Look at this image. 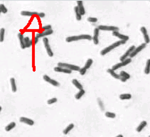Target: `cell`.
Segmentation results:
<instances>
[{"instance_id":"obj_1","label":"cell","mask_w":150,"mask_h":137,"mask_svg":"<svg viewBox=\"0 0 150 137\" xmlns=\"http://www.w3.org/2000/svg\"><path fill=\"white\" fill-rule=\"evenodd\" d=\"M88 40L91 41L92 40V37L88 35V34H81V35H78V36H68L66 38V41L68 43H70V42H73V41H80V40Z\"/></svg>"},{"instance_id":"obj_2","label":"cell","mask_w":150,"mask_h":137,"mask_svg":"<svg viewBox=\"0 0 150 137\" xmlns=\"http://www.w3.org/2000/svg\"><path fill=\"white\" fill-rule=\"evenodd\" d=\"M125 43H126V41H116V42L113 43L112 45H110V46L106 47L103 50H102L101 52H100V55H101V56H105L106 54H107L108 53H110V51H113V49L117 48L118 46H120V45H122V44H125Z\"/></svg>"},{"instance_id":"obj_3","label":"cell","mask_w":150,"mask_h":137,"mask_svg":"<svg viewBox=\"0 0 150 137\" xmlns=\"http://www.w3.org/2000/svg\"><path fill=\"white\" fill-rule=\"evenodd\" d=\"M58 66L59 67H62L66 69H69L70 70H75V71H79L81 70V68L78 65H71L69 63H58Z\"/></svg>"},{"instance_id":"obj_4","label":"cell","mask_w":150,"mask_h":137,"mask_svg":"<svg viewBox=\"0 0 150 137\" xmlns=\"http://www.w3.org/2000/svg\"><path fill=\"white\" fill-rule=\"evenodd\" d=\"M131 62H132V59L130 58H127V60H124V61H120V63H118L115 64V65H113L112 69L115 71V70H117V69H120L121 68H122V67H124V66H126V65H128V64H129Z\"/></svg>"},{"instance_id":"obj_5","label":"cell","mask_w":150,"mask_h":137,"mask_svg":"<svg viewBox=\"0 0 150 137\" xmlns=\"http://www.w3.org/2000/svg\"><path fill=\"white\" fill-rule=\"evenodd\" d=\"M135 48H136V47H135V46H130L129 48H128V50L121 57H120V61H124V60H127V58H129L128 57H130V56H131V54H132V53L134 51V50H135Z\"/></svg>"},{"instance_id":"obj_6","label":"cell","mask_w":150,"mask_h":137,"mask_svg":"<svg viewBox=\"0 0 150 137\" xmlns=\"http://www.w3.org/2000/svg\"><path fill=\"white\" fill-rule=\"evenodd\" d=\"M101 31H118L119 28L114 26H105V25H100L98 27Z\"/></svg>"},{"instance_id":"obj_7","label":"cell","mask_w":150,"mask_h":137,"mask_svg":"<svg viewBox=\"0 0 150 137\" xmlns=\"http://www.w3.org/2000/svg\"><path fill=\"white\" fill-rule=\"evenodd\" d=\"M43 42H44V44L45 46L46 49V51H47V53L48 55L50 56V57H53V53L52 50L50 47V45H49V42H48V39L45 37L43 38Z\"/></svg>"},{"instance_id":"obj_8","label":"cell","mask_w":150,"mask_h":137,"mask_svg":"<svg viewBox=\"0 0 150 137\" xmlns=\"http://www.w3.org/2000/svg\"><path fill=\"white\" fill-rule=\"evenodd\" d=\"M146 46H147V43H142L140 46H137L135 50H134V51L132 53V54H131V56H130V58H134L139 52H141L143 49H144V48H146Z\"/></svg>"},{"instance_id":"obj_9","label":"cell","mask_w":150,"mask_h":137,"mask_svg":"<svg viewBox=\"0 0 150 137\" xmlns=\"http://www.w3.org/2000/svg\"><path fill=\"white\" fill-rule=\"evenodd\" d=\"M141 32L142 33L143 37H144V43H149L150 42V38L149 34H148V32H147V30L146 29V27L144 26H142L141 27Z\"/></svg>"},{"instance_id":"obj_10","label":"cell","mask_w":150,"mask_h":137,"mask_svg":"<svg viewBox=\"0 0 150 137\" xmlns=\"http://www.w3.org/2000/svg\"><path fill=\"white\" fill-rule=\"evenodd\" d=\"M44 80H45L46 82H49L50 84H51L53 86L58 87L60 85V83H59L58 81H56V80H55L53 79H51V78L48 75H44Z\"/></svg>"},{"instance_id":"obj_11","label":"cell","mask_w":150,"mask_h":137,"mask_svg":"<svg viewBox=\"0 0 150 137\" xmlns=\"http://www.w3.org/2000/svg\"><path fill=\"white\" fill-rule=\"evenodd\" d=\"M113 35L118 38H120L121 41H127L129 40V36L127 35H124V34H120L119 31H114L113 32Z\"/></svg>"},{"instance_id":"obj_12","label":"cell","mask_w":150,"mask_h":137,"mask_svg":"<svg viewBox=\"0 0 150 137\" xmlns=\"http://www.w3.org/2000/svg\"><path fill=\"white\" fill-rule=\"evenodd\" d=\"M53 33V31L52 29L51 30H49V31H44L42 32H40V33H37L36 34V36L38 37V38H45L46 36H49V35H51Z\"/></svg>"},{"instance_id":"obj_13","label":"cell","mask_w":150,"mask_h":137,"mask_svg":"<svg viewBox=\"0 0 150 137\" xmlns=\"http://www.w3.org/2000/svg\"><path fill=\"white\" fill-rule=\"evenodd\" d=\"M99 33H100V29L98 28H95L94 29V36L92 37V41L94 44L95 45H98L99 43Z\"/></svg>"},{"instance_id":"obj_14","label":"cell","mask_w":150,"mask_h":137,"mask_svg":"<svg viewBox=\"0 0 150 137\" xmlns=\"http://www.w3.org/2000/svg\"><path fill=\"white\" fill-rule=\"evenodd\" d=\"M54 71L58 72H63V73H66V74H70L72 72V70H70L69 69L64 68H62V67H59V66L55 67L54 68Z\"/></svg>"},{"instance_id":"obj_15","label":"cell","mask_w":150,"mask_h":137,"mask_svg":"<svg viewBox=\"0 0 150 137\" xmlns=\"http://www.w3.org/2000/svg\"><path fill=\"white\" fill-rule=\"evenodd\" d=\"M18 38H19V42H20V46L22 49H25L26 47V44H25V37L23 36L21 32H19L18 34Z\"/></svg>"},{"instance_id":"obj_16","label":"cell","mask_w":150,"mask_h":137,"mask_svg":"<svg viewBox=\"0 0 150 137\" xmlns=\"http://www.w3.org/2000/svg\"><path fill=\"white\" fill-rule=\"evenodd\" d=\"M20 122L22 123H24L26 124H28L29 126H33L34 124V120L31 119L29 118H27V117H24V116H22V117L20 118Z\"/></svg>"},{"instance_id":"obj_17","label":"cell","mask_w":150,"mask_h":137,"mask_svg":"<svg viewBox=\"0 0 150 137\" xmlns=\"http://www.w3.org/2000/svg\"><path fill=\"white\" fill-rule=\"evenodd\" d=\"M77 4H78V7L79 9V11H80L81 15L83 16V15L85 14V8H84V6H83V1H81V0L78 1Z\"/></svg>"},{"instance_id":"obj_18","label":"cell","mask_w":150,"mask_h":137,"mask_svg":"<svg viewBox=\"0 0 150 137\" xmlns=\"http://www.w3.org/2000/svg\"><path fill=\"white\" fill-rule=\"evenodd\" d=\"M107 72L110 73V75H111V76H113V78H115V79L120 80V78H121L120 75H118L117 73H116L115 71L114 70H113L112 68H109V69L107 70Z\"/></svg>"},{"instance_id":"obj_19","label":"cell","mask_w":150,"mask_h":137,"mask_svg":"<svg viewBox=\"0 0 150 137\" xmlns=\"http://www.w3.org/2000/svg\"><path fill=\"white\" fill-rule=\"evenodd\" d=\"M147 125V122L146 121H142V122L139 124V126L137 127L136 131H137V132H141V131L146 127Z\"/></svg>"},{"instance_id":"obj_20","label":"cell","mask_w":150,"mask_h":137,"mask_svg":"<svg viewBox=\"0 0 150 137\" xmlns=\"http://www.w3.org/2000/svg\"><path fill=\"white\" fill-rule=\"evenodd\" d=\"M21 14L22 16H33L34 15L38 14V13L37 12H34V11H22L21 12Z\"/></svg>"},{"instance_id":"obj_21","label":"cell","mask_w":150,"mask_h":137,"mask_svg":"<svg viewBox=\"0 0 150 137\" xmlns=\"http://www.w3.org/2000/svg\"><path fill=\"white\" fill-rule=\"evenodd\" d=\"M74 11H75V18L78 21H81V19H82V15L81 14L80 11H79V9L78 7V6H76L74 8Z\"/></svg>"},{"instance_id":"obj_22","label":"cell","mask_w":150,"mask_h":137,"mask_svg":"<svg viewBox=\"0 0 150 137\" xmlns=\"http://www.w3.org/2000/svg\"><path fill=\"white\" fill-rule=\"evenodd\" d=\"M24 40H25V44H26V48H30L31 46H32V45L34 43V41L32 40H31L30 38H29V37L26 36Z\"/></svg>"},{"instance_id":"obj_23","label":"cell","mask_w":150,"mask_h":137,"mask_svg":"<svg viewBox=\"0 0 150 137\" xmlns=\"http://www.w3.org/2000/svg\"><path fill=\"white\" fill-rule=\"evenodd\" d=\"M132 98V94L129 93H125L120 95V99L122 100H130Z\"/></svg>"},{"instance_id":"obj_24","label":"cell","mask_w":150,"mask_h":137,"mask_svg":"<svg viewBox=\"0 0 150 137\" xmlns=\"http://www.w3.org/2000/svg\"><path fill=\"white\" fill-rule=\"evenodd\" d=\"M10 82H11V85H12V92H16V90H17V88H16L15 79H14V78H12L10 79Z\"/></svg>"},{"instance_id":"obj_25","label":"cell","mask_w":150,"mask_h":137,"mask_svg":"<svg viewBox=\"0 0 150 137\" xmlns=\"http://www.w3.org/2000/svg\"><path fill=\"white\" fill-rule=\"evenodd\" d=\"M74 128V124H70L67 127L63 130V134L66 135L70 131H71V130Z\"/></svg>"},{"instance_id":"obj_26","label":"cell","mask_w":150,"mask_h":137,"mask_svg":"<svg viewBox=\"0 0 150 137\" xmlns=\"http://www.w3.org/2000/svg\"><path fill=\"white\" fill-rule=\"evenodd\" d=\"M72 82H73V84L75 85L79 90H83V85L79 82V81L78 80H77L76 79H73V80H72Z\"/></svg>"},{"instance_id":"obj_27","label":"cell","mask_w":150,"mask_h":137,"mask_svg":"<svg viewBox=\"0 0 150 137\" xmlns=\"http://www.w3.org/2000/svg\"><path fill=\"white\" fill-rule=\"evenodd\" d=\"M144 72L146 75H149L150 73V59H148L147 60V63L144 69Z\"/></svg>"},{"instance_id":"obj_28","label":"cell","mask_w":150,"mask_h":137,"mask_svg":"<svg viewBox=\"0 0 150 137\" xmlns=\"http://www.w3.org/2000/svg\"><path fill=\"white\" fill-rule=\"evenodd\" d=\"M85 91L84 90H79V92L77 93V94H75V97L76 100H80L82 97H83V95L85 94Z\"/></svg>"},{"instance_id":"obj_29","label":"cell","mask_w":150,"mask_h":137,"mask_svg":"<svg viewBox=\"0 0 150 137\" xmlns=\"http://www.w3.org/2000/svg\"><path fill=\"white\" fill-rule=\"evenodd\" d=\"M16 126V123L15 122H11L10 124H9L7 126L5 127V130L6 131H10L11 130H12Z\"/></svg>"},{"instance_id":"obj_30","label":"cell","mask_w":150,"mask_h":137,"mask_svg":"<svg viewBox=\"0 0 150 137\" xmlns=\"http://www.w3.org/2000/svg\"><path fill=\"white\" fill-rule=\"evenodd\" d=\"M120 75L121 78H125L126 80H128L130 78V75L127 72H125V71H121L120 73Z\"/></svg>"},{"instance_id":"obj_31","label":"cell","mask_w":150,"mask_h":137,"mask_svg":"<svg viewBox=\"0 0 150 137\" xmlns=\"http://www.w3.org/2000/svg\"><path fill=\"white\" fill-rule=\"evenodd\" d=\"M92 63H93V60H92V59H88L87 61H86V63H85V68H86L87 70L88 69H89L90 67H91V65H92Z\"/></svg>"},{"instance_id":"obj_32","label":"cell","mask_w":150,"mask_h":137,"mask_svg":"<svg viewBox=\"0 0 150 137\" xmlns=\"http://www.w3.org/2000/svg\"><path fill=\"white\" fill-rule=\"evenodd\" d=\"M4 34H5V29L1 28L0 29V41L3 42L4 40Z\"/></svg>"},{"instance_id":"obj_33","label":"cell","mask_w":150,"mask_h":137,"mask_svg":"<svg viewBox=\"0 0 150 137\" xmlns=\"http://www.w3.org/2000/svg\"><path fill=\"white\" fill-rule=\"evenodd\" d=\"M105 116H107V118H110V119H115L116 117V114L114 112H105Z\"/></svg>"},{"instance_id":"obj_34","label":"cell","mask_w":150,"mask_h":137,"mask_svg":"<svg viewBox=\"0 0 150 137\" xmlns=\"http://www.w3.org/2000/svg\"><path fill=\"white\" fill-rule=\"evenodd\" d=\"M0 11H1V13H3V14H7V13L8 9L3 4H0Z\"/></svg>"},{"instance_id":"obj_35","label":"cell","mask_w":150,"mask_h":137,"mask_svg":"<svg viewBox=\"0 0 150 137\" xmlns=\"http://www.w3.org/2000/svg\"><path fill=\"white\" fill-rule=\"evenodd\" d=\"M57 101H58V100H57V98H56V97H53V98H51V99L48 100V102H47V103H48V104H52L56 103V102Z\"/></svg>"},{"instance_id":"obj_36","label":"cell","mask_w":150,"mask_h":137,"mask_svg":"<svg viewBox=\"0 0 150 137\" xmlns=\"http://www.w3.org/2000/svg\"><path fill=\"white\" fill-rule=\"evenodd\" d=\"M88 21L90 22V23H96L98 22V19L95 18V17H88Z\"/></svg>"},{"instance_id":"obj_37","label":"cell","mask_w":150,"mask_h":137,"mask_svg":"<svg viewBox=\"0 0 150 137\" xmlns=\"http://www.w3.org/2000/svg\"><path fill=\"white\" fill-rule=\"evenodd\" d=\"M42 29L44 31H49V30L52 29V26H51V25H46L42 27Z\"/></svg>"},{"instance_id":"obj_38","label":"cell","mask_w":150,"mask_h":137,"mask_svg":"<svg viewBox=\"0 0 150 137\" xmlns=\"http://www.w3.org/2000/svg\"><path fill=\"white\" fill-rule=\"evenodd\" d=\"M86 72H87V69H86V68H85V67L81 68V70H79V72H80V74H81V75H84L86 73Z\"/></svg>"},{"instance_id":"obj_39","label":"cell","mask_w":150,"mask_h":137,"mask_svg":"<svg viewBox=\"0 0 150 137\" xmlns=\"http://www.w3.org/2000/svg\"><path fill=\"white\" fill-rule=\"evenodd\" d=\"M98 104H99V105H100V107H101V109L103 110V109H104V105H103V103L102 102V101H101L100 99H98Z\"/></svg>"},{"instance_id":"obj_40","label":"cell","mask_w":150,"mask_h":137,"mask_svg":"<svg viewBox=\"0 0 150 137\" xmlns=\"http://www.w3.org/2000/svg\"><path fill=\"white\" fill-rule=\"evenodd\" d=\"M34 41V45H36V44L38 43V38L35 36V37H34V41Z\"/></svg>"},{"instance_id":"obj_41","label":"cell","mask_w":150,"mask_h":137,"mask_svg":"<svg viewBox=\"0 0 150 137\" xmlns=\"http://www.w3.org/2000/svg\"><path fill=\"white\" fill-rule=\"evenodd\" d=\"M38 16L39 18H44V17L45 16V14L43 13V12H41V13H38Z\"/></svg>"},{"instance_id":"obj_42","label":"cell","mask_w":150,"mask_h":137,"mask_svg":"<svg viewBox=\"0 0 150 137\" xmlns=\"http://www.w3.org/2000/svg\"><path fill=\"white\" fill-rule=\"evenodd\" d=\"M120 80H121L122 82H125L127 80H126L125 78H120Z\"/></svg>"},{"instance_id":"obj_43","label":"cell","mask_w":150,"mask_h":137,"mask_svg":"<svg viewBox=\"0 0 150 137\" xmlns=\"http://www.w3.org/2000/svg\"><path fill=\"white\" fill-rule=\"evenodd\" d=\"M123 137V135H122V134H119V135H117V137Z\"/></svg>"},{"instance_id":"obj_44","label":"cell","mask_w":150,"mask_h":137,"mask_svg":"<svg viewBox=\"0 0 150 137\" xmlns=\"http://www.w3.org/2000/svg\"></svg>"}]
</instances>
